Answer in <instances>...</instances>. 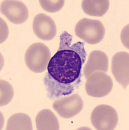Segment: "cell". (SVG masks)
<instances>
[{"label": "cell", "mask_w": 129, "mask_h": 130, "mask_svg": "<svg viewBox=\"0 0 129 130\" xmlns=\"http://www.w3.org/2000/svg\"><path fill=\"white\" fill-rule=\"evenodd\" d=\"M72 39V35L67 31L63 32L60 47L48 65L44 84L48 98L51 100L70 95L81 82L82 67L86 59L85 44L78 42L70 45Z\"/></svg>", "instance_id": "1"}, {"label": "cell", "mask_w": 129, "mask_h": 130, "mask_svg": "<svg viewBox=\"0 0 129 130\" xmlns=\"http://www.w3.org/2000/svg\"><path fill=\"white\" fill-rule=\"evenodd\" d=\"M50 59V49L41 42L31 44L25 52L24 57L27 67L35 73L45 72Z\"/></svg>", "instance_id": "2"}, {"label": "cell", "mask_w": 129, "mask_h": 130, "mask_svg": "<svg viewBox=\"0 0 129 130\" xmlns=\"http://www.w3.org/2000/svg\"><path fill=\"white\" fill-rule=\"evenodd\" d=\"M75 34L89 44H96L101 42L105 35V28L101 21L83 18L75 27Z\"/></svg>", "instance_id": "3"}, {"label": "cell", "mask_w": 129, "mask_h": 130, "mask_svg": "<svg viewBox=\"0 0 129 130\" xmlns=\"http://www.w3.org/2000/svg\"><path fill=\"white\" fill-rule=\"evenodd\" d=\"M91 121L96 129L113 130L118 123V115L113 107L99 105L93 110Z\"/></svg>", "instance_id": "4"}, {"label": "cell", "mask_w": 129, "mask_h": 130, "mask_svg": "<svg viewBox=\"0 0 129 130\" xmlns=\"http://www.w3.org/2000/svg\"><path fill=\"white\" fill-rule=\"evenodd\" d=\"M87 79L85 88L87 94L91 97H104L110 94L113 89L112 79L104 72H95Z\"/></svg>", "instance_id": "5"}, {"label": "cell", "mask_w": 129, "mask_h": 130, "mask_svg": "<svg viewBox=\"0 0 129 130\" xmlns=\"http://www.w3.org/2000/svg\"><path fill=\"white\" fill-rule=\"evenodd\" d=\"M53 109L61 117L70 118L81 112L83 109V102L78 94L67 95L54 101Z\"/></svg>", "instance_id": "6"}, {"label": "cell", "mask_w": 129, "mask_h": 130, "mask_svg": "<svg viewBox=\"0 0 129 130\" xmlns=\"http://www.w3.org/2000/svg\"><path fill=\"white\" fill-rule=\"evenodd\" d=\"M1 12L9 21L15 24H22L28 18L27 6L20 1L5 0L1 3Z\"/></svg>", "instance_id": "7"}, {"label": "cell", "mask_w": 129, "mask_h": 130, "mask_svg": "<svg viewBox=\"0 0 129 130\" xmlns=\"http://www.w3.org/2000/svg\"><path fill=\"white\" fill-rule=\"evenodd\" d=\"M111 72L116 81L126 89L129 83V53L119 52L111 60Z\"/></svg>", "instance_id": "8"}, {"label": "cell", "mask_w": 129, "mask_h": 130, "mask_svg": "<svg viewBox=\"0 0 129 130\" xmlns=\"http://www.w3.org/2000/svg\"><path fill=\"white\" fill-rule=\"evenodd\" d=\"M35 35L43 40H51L57 34V27L50 16L39 13L34 17L32 25Z\"/></svg>", "instance_id": "9"}, {"label": "cell", "mask_w": 129, "mask_h": 130, "mask_svg": "<svg viewBox=\"0 0 129 130\" xmlns=\"http://www.w3.org/2000/svg\"><path fill=\"white\" fill-rule=\"evenodd\" d=\"M108 70V57L103 52L99 50L93 51L89 54L88 62L83 68V74L88 78L91 74L95 72H107Z\"/></svg>", "instance_id": "10"}, {"label": "cell", "mask_w": 129, "mask_h": 130, "mask_svg": "<svg viewBox=\"0 0 129 130\" xmlns=\"http://www.w3.org/2000/svg\"><path fill=\"white\" fill-rule=\"evenodd\" d=\"M37 130H59L60 124L56 116L50 109L41 110L35 118Z\"/></svg>", "instance_id": "11"}, {"label": "cell", "mask_w": 129, "mask_h": 130, "mask_svg": "<svg viewBox=\"0 0 129 130\" xmlns=\"http://www.w3.org/2000/svg\"><path fill=\"white\" fill-rule=\"evenodd\" d=\"M108 0H83L82 7L83 12L89 16H103L108 10Z\"/></svg>", "instance_id": "12"}, {"label": "cell", "mask_w": 129, "mask_h": 130, "mask_svg": "<svg viewBox=\"0 0 129 130\" xmlns=\"http://www.w3.org/2000/svg\"><path fill=\"white\" fill-rule=\"evenodd\" d=\"M7 130H31L33 129L31 119L27 114L18 112L9 118Z\"/></svg>", "instance_id": "13"}, {"label": "cell", "mask_w": 129, "mask_h": 130, "mask_svg": "<svg viewBox=\"0 0 129 130\" xmlns=\"http://www.w3.org/2000/svg\"><path fill=\"white\" fill-rule=\"evenodd\" d=\"M0 88H1V98H0V105L1 107L7 105L13 98L14 89L12 85L3 79L0 81Z\"/></svg>", "instance_id": "14"}, {"label": "cell", "mask_w": 129, "mask_h": 130, "mask_svg": "<svg viewBox=\"0 0 129 130\" xmlns=\"http://www.w3.org/2000/svg\"><path fill=\"white\" fill-rule=\"evenodd\" d=\"M40 6L48 12H55L61 10L65 3L64 0H40Z\"/></svg>", "instance_id": "15"}]
</instances>
